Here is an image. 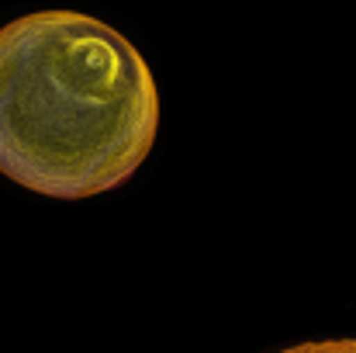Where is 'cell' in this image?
Wrapping results in <instances>:
<instances>
[{
  "label": "cell",
  "instance_id": "obj_1",
  "mask_svg": "<svg viewBox=\"0 0 356 353\" xmlns=\"http://www.w3.org/2000/svg\"><path fill=\"white\" fill-rule=\"evenodd\" d=\"M159 132L142 52L80 10H35L0 28V173L45 198L124 184Z\"/></svg>",
  "mask_w": 356,
  "mask_h": 353
},
{
  "label": "cell",
  "instance_id": "obj_2",
  "mask_svg": "<svg viewBox=\"0 0 356 353\" xmlns=\"http://www.w3.org/2000/svg\"><path fill=\"white\" fill-rule=\"evenodd\" d=\"M336 353H356V343H343V347H339Z\"/></svg>",
  "mask_w": 356,
  "mask_h": 353
}]
</instances>
